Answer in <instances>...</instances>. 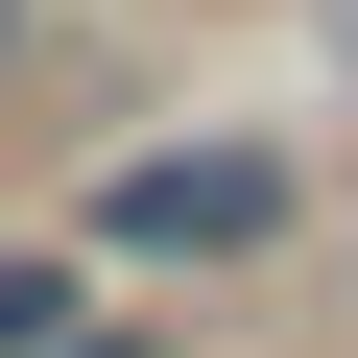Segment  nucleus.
<instances>
[{"label": "nucleus", "instance_id": "1", "mask_svg": "<svg viewBox=\"0 0 358 358\" xmlns=\"http://www.w3.org/2000/svg\"><path fill=\"white\" fill-rule=\"evenodd\" d=\"M287 215H310L287 143H120L96 192H72V263H167V287H215V263H263Z\"/></svg>", "mask_w": 358, "mask_h": 358}, {"label": "nucleus", "instance_id": "4", "mask_svg": "<svg viewBox=\"0 0 358 358\" xmlns=\"http://www.w3.org/2000/svg\"><path fill=\"white\" fill-rule=\"evenodd\" d=\"M0 72H24V0H0Z\"/></svg>", "mask_w": 358, "mask_h": 358}, {"label": "nucleus", "instance_id": "3", "mask_svg": "<svg viewBox=\"0 0 358 358\" xmlns=\"http://www.w3.org/2000/svg\"><path fill=\"white\" fill-rule=\"evenodd\" d=\"M48 358H167V334H143V310H72V334H48Z\"/></svg>", "mask_w": 358, "mask_h": 358}, {"label": "nucleus", "instance_id": "2", "mask_svg": "<svg viewBox=\"0 0 358 358\" xmlns=\"http://www.w3.org/2000/svg\"><path fill=\"white\" fill-rule=\"evenodd\" d=\"M72 310H96V287H72V239H0V358H48Z\"/></svg>", "mask_w": 358, "mask_h": 358}]
</instances>
